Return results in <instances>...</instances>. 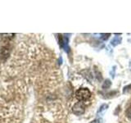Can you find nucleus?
Returning a JSON list of instances; mask_svg holds the SVG:
<instances>
[{
	"label": "nucleus",
	"instance_id": "obj_5",
	"mask_svg": "<svg viewBox=\"0 0 131 123\" xmlns=\"http://www.w3.org/2000/svg\"><path fill=\"white\" fill-rule=\"evenodd\" d=\"M111 85H112V82H111L110 80H106L104 82H103V84H102V89H108Z\"/></svg>",
	"mask_w": 131,
	"mask_h": 123
},
{
	"label": "nucleus",
	"instance_id": "obj_8",
	"mask_svg": "<svg viewBox=\"0 0 131 123\" xmlns=\"http://www.w3.org/2000/svg\"><path fill=\"white\" fill-rule=\"evenodd\" d=\"M90 123H99V121H98L97 120H93V121H92Z\"/></svg>",
	"mask_w": 131,
	"mask_h": 123
},
{
	"label": "nucleus",
	"instance_id": "obj_6",
	"mask_svg": "<svg viewBox=\"0 0 131 123\" xmlns=\"http://www.w3.org/2000/svg\"><path fill=\"white\" fill-rule=\"evenodd\" d=\"M109 36H110V34H102L101 38H102V39L106 40V39H107L109 38Z\"/></svg>",
	"mask_w": 131,
	"mask_h": 123
},
{
	"label": "nucleus",
	"instance_id": "obj_2",
	"mask_svg": "<svg viewBox=\"0 0 131 123\" xmlns=\"http://www.w3.org/2000/svg\"><path fill=\"white\" fill-rule=\"evenodd\" d=\"M84 110H85V107L82 102H77V104H75L72 108L73 112L76 115H82L84 112Z\"/></svg>",
	"mask_w": 131,
	"mask_h": 123
},
{
	"label": "nucleus",
	"instance_id": "obj_1",
	"mask_svg": "<svg viewBox=\"0 0 131 123\" xmlns=\"http://www.w3.org/2000/svg\"><path fill=\"white\" fill-rule=\"evenodd\" d=\"M75 97L79 101L84 102L89 100L91 97V92L86 88H81L79 89L75 93Z\"/></svg>",
	"mask_w": 131,
	"mask_h": 123
},
{
	"label": "nucleus",
	"instance_id": "obj_4",
	"mask_svg": "<svg viewBox=\"0 0 131 123\" xmlns=\"http://www.w3.org/2000/svg\"><path fill=\"white\" fill-rule=\"evenodd\" d=\"M107 108H108L107 104H102L100 107L99 110H98V115H99V114H103L105 111H106V109H107Z\"/></svg>",
	"mask_w": 131,
	"mask_h": 123
},
{
	"label": "nucleus",
	"instance_id": "obj_3",
	"mask_svg": "<svg viewBox=\"0 0 131 123\" xmlns=\"http://www.w3.org/2000/svg\"><path fill=\"white\" fill-rule=\"evenodd\" d=\"M121 40H122L121 37H117V36H116L115 38H113V39L112 41H111V44H112L113 46H116V45L121 44Z\"/></svg>",
	"mask_w": 131,
	"mask_h": 123
},
{
	"label": "nucleus",
	"instance_id": "obj_7",
	"mask_svg": "<svg viewBox=\"0 0 131 123\" xmlns=\"http://www.w3.org/2000/svg\"><path fill=\"white\" fill-rule=\"evenodd\" d=\"M126 115L128 116L129 118H131V107L130 108H129L128 109H127V111H126Z\"/></svg>",
	"mask_w": 131,
	"mask_h": 123
}]
</instances>
